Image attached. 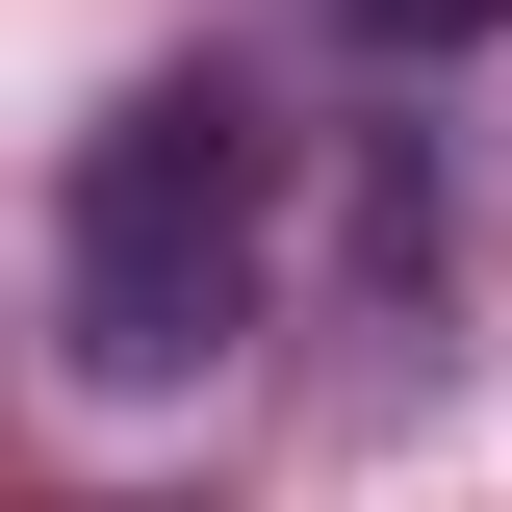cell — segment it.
Instances as JSON below:
<instances>
[{"mask_svg": "<svg viewBox=\"0 0 512 512\" xmlns=\"http://www.w3.org/2000/svg\"><path fill=\"white\" fill-rule=\"evenodd\" d=\"M359 26H410V52H461V26H512V0H359Z\"/></svg>", "mask_w": 512, "mask_h": 512, "instance_id": "2", "label": "cell"}, {"mask_svg": "<svg viewBox=\"0 0 512 512\" xmlns=\"http://www.w3.org/2000/svg\"><path fill=\"white\" fill-rule=\"evenodd\" d=\"M256 205H282V154H256L231 77H154V103L77 128V180H52V333H77V384L154 410V384L231 359V308H256Z\"/></svg>", "mask_w": 512, "mask_h": 512, "instance_id": "1", "label": "cell"}]
</instances>
